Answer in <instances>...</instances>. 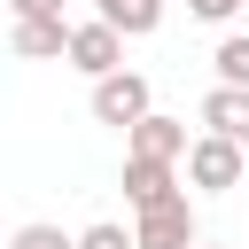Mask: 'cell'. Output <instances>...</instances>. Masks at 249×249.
<instances>
[{"label":"cell","instance_id":"obj_13","mask_svg":"<svg viewBox=\"0 0 249 249\" xmlns=\"http://www.w3.org/2000/svg\"><path fill=\"white\" fill-rule=\"evenodd\" d=\"M187 8H195L202 23H233V16H241V0H187Z\"/></svg>","mask_w":249,"mask_h":249},{"label":"cell","instance_id":"obj_3","mask_svg":"<svg viewBox=\"0 0 249 249\" xmlns=\"http://www.w3.org/2000/svg\"><path fill=\"white\" fill-rule=\"evenodd\" d=\"M148 109H156V93H148V78H140V70H109V78H93V124L132 132Z\"/></svg>","mask_w":249,"mask_h":249},{"label":"cell","instance_id":"obj_7","mask_svg":"<svg viewBox=\"0 0 249 249\" xmlns=\"http://www.w3.org/2000/svg\"><path fill=\"white\" fill-rule=\"evenodd\" d=\"M163 195H179L171 163H163V156H132V148H124V202H132V210H148V202H163Z\"/></svg>","mask_w":249,"mask_h":249},{"label":"cell","instance_id":"obj_12","mask_svg":"<svg viewBox=\"0 0 249 249\" xmlns=\"http://www.w3.org/2000/svg\"><path fill=\"white\" fill-rule=\"evenodd\" d=\"M8 249H78V233H62V226H39V218H31V226H16V241H8Z\"/></svg>","mask_w":249,"mask_h":249},{"label":"cell","instance_id":"obj_9","mask_svg":"<svg viewBox=\"0 0 249 249\" xmlns=\"http://www.w3.org/2000/svg\"><path fill=\"white\" fill-rule=\"evenodd\" d=\"M93 16H109L124 39H148V31L163 23V0H93Z\"/></svg>","mask_w":249,"mask_h":249},{"label":"cell","instance_id":"obj_15","mask_svg":"<svg viewBox=\"0 0 249 249\" xmlns=\"http://www.w3.org/2000/svg\"><path fill=\"white\" fill-rule=\"evenodd\" d=\"M195 249H218V241H195Z\"/></svg>","mask_w":249,"mask_h":249},{"label":"cell","instance_id":"obj_6","mask_svg":"<svg viewBox=\"0 0 249 249\" xmlns=\"http://www.w3.org/2000/svg\"><path fill=\"white\" fill-rule=\"evenodd\" d=\"M124 140H132V156H163V163H187V148H195V140H187V124H179V117H163V109H148Z\"/></svg>","mask_w":249,"mask_h":249},{"label":"cell","instance_id":"obj_4","mask_svg":"<svg viewBox=\"0 0 249 249\" xmlns=\"http://www.w3.org/2000/svg\"><path fill=\"white\" fill-rule=\"evenodd\" d=\"M70 70H86V78H109V70H124V31H117L109 16H86V23H70Z\"/></svg>","mask_w":249,"mask_h":249},{"label":"cell","instance_id":"obj_2","mask_svg":"<svg viewBox=\"0 0 249 249\" xmlns=\"http://www.w3.org/2000/svg\"><path fill=\"white\" fill-rule=\"evenodd\" d=\"M132 233H140V249H195V241H202V226H195L187 187H179V195H163V202H148V210H132Z\"/></svg>","mask_w":249,"mask_h":249},{"label":"cell","instance_id":"obj_10","mask_svg":"<svg viewBox=\"0 0 249 249\" xmlns=\"http://www.w3.org/2000/svg\"><path fill=\"white\" fill-rule=\"evenodd\" d=\"M210 70H218V86H249V31H226L218 54H210Z\"/></svg>","mask_w":249,"mask_h":249},{"label":"cell","instance_id":"obj_14","mask_svg":"<svg viewBox=\"0 0 249 249\" xmlns=\"http://www.w3.org/2000/svg\"><path fill=\"white\" fill-rule=\"evenodd\" d=\"M8 16H62V0H8Z\"/></svg>","mask_w":249,"mask_h":249},{"label":"cell","instance_id":"obj_1","mask_svg":"<svg viewBox=\"0 0 249 249\" xmlns=\"http://www.w3.org/2000/svg\"><path fill=\"white\" fill-rule=\"evenodd\" d=\"M241 171H249V148H241V140H226V132H195V148H187V187H202V195H233Z\"/></svg>","mask_w":249,"mask_h":249},{"label":"cell","instance_id":"obj_5","mask_svg":"<svg viewBox=\"0 0 249 249\" xmlns=\"http://www.w3.org/2000/svg\"><path fill=\"white\" fill-rule=\"evenodd\" d=\"M8 47L23 62H70V23L62 16H8Z\"/></svg>","mask_w":249,"mask_h":249},{"label":"cell","instance_id":"obj_11","mask_svg":"<svg viewBox=\"0 0 249 249\" xmlns=\"http://www.w3.org/2000/svg\"><path fill=\"white\" fill-rule=\"evenodd\" d=\"M78 249H140V233H132V226H117V218H93V226L78 233Z\"/></svg>","mask_w":249,"mask_h":249},{"label":"cell","instance_id":"obj_8","mask_svg":"<svg viewBox=\"0 0 249 249\" xmlns=\"http://www.w3.org/2000/svg\"><path fill=\"white\" fill-rule=\"evenodd\" d=\"M202 132H226L249 148V86H210L202 93Z\"/></svg>","mask_w":249,"mask_h":249}]
</instances>
